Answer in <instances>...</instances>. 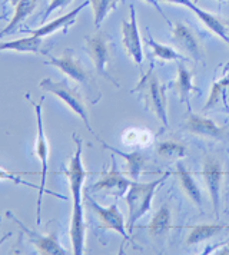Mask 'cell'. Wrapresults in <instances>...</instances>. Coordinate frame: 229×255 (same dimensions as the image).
<instances>
[{
	"label": "cell",
	"mask_w": 229,
	"mask_h": 255,
	"mask_svg": "<svg viewBox=\"0 0 229 255\" xmlns=\"http://www.w3.org/2000/svg\"><path fill=\"white\" fill-rule=\"evenodd\" d=\"M224 168L221 162L215 158H206L204 161L202 176L205 179L206 188L209 191V197L212 201V207L215 211V217L219 218V207H221V186L224 181Z\"/></svg>",
	"instance_id": "obj_11"
},
{
	"label": "cell",
	"mask_w": 229,
	"mask_h": 255,
	"mask_svg": "<svg viewBox=\"0 0 229 255\" xmlns=\"http://www.w3.org/2000/svg\"><path fill=\"white\" fill-rule=\"evenodd\" d=\"M86 43V50L91 56L92 62L96 68V72L111 81L116 88H119V83L116 82L114 76L108 72V63L111 60V49H109V42L106 36L103 33H96L93 36H88L85 39Z\"/></svg>",
	"instance_id": "obj_6"
},
{
	"label": "cell",
	"mask_w": 229,
	"mask_h": 255,
	"mask_svg": "<svg viewBox=\"0 0 229 255\" xmlns=\"http://www.w3.org/2000/svg\"><path fill=\"white\" fill-rule=\"evenodd\" d=\"M42 102H43V98L40 99V102L33 104L34 114H36V124H37V138H36V155L40 161L42 165V174H40V185H39V197H37V204H36V218H37V225L42 224V199L45 192H49L52 195H55L57 198H62V199H66L62 195H57L55 192H50V191H46V176H47V171H49V142L46 138L45 133V127H43V116H42Z\"/></svg>",
	"instance_id": "obj_5"
},
{
	"label": "cell",
	"mask_w": 229,
	"mask_h": 255,
	"mask_svg": "<svg viewBox=\"0 0 229 255\" xmlns=\"http://www.w3.org/2000/svg\"><path fill=\"white\" fill-rule=\"evenodd\" d=\"M178 178H179V182H181V186H182L183 192L186 194V197L189 198L196 208H199L202 211V194H201V189L196 184L195 178L192 176V174L183 166L182 163H178Z\"/></svg>",
	"instance_id": "obj_19"
},
{
	"label": "cell",
	"mask_w": 229,
	"mask_h": 255,
	"mask_svg": "<svg viewBox=\"0 0 229 255\" xmlns=\"http://www.w3.org/2000/svg\"><path fill=\"white\" fill-rule=\"evenodd\" d=\"M142 92L145 105L149 111L156 116L162 122L163 128H168V109H166V96H165V88L160 85L159 79L155 73L153 68L143 75V78L137 83V86L133 89L135 92Z\"/></svg>",
	"instance_id": "obj_3"
},
{
	"label": "cell",
	"mask_w": 229,
	"mask_h": 255,
	"mask_svg": "<svg viewBox=\"0 0 229 255\" xmlns=\"http://www.w3.org/2000/svg\"><path fill=\"white\" fill-rule=\"evenodd\" d=\"M43 47V37L27 36L10 42H0V52H19V53H40Z\"/></svg>",
	"instance_id": "obj_18"
},
{
	"label": "cell",
	"mask_w": 229,
	"mask_h": 255,
	"mask_svg": "<svg viewBox=\"0 0 229 255\" xmlns=\"http://www.w3.org/2000/svg\"><path fill=\"white\" fill-rule=\"evenodd\" d=\"M185 129L194 135L211 138V139H222L225 136V129L218 127L212 119H206L199 115H195L192 112L188 114Z\"/></svg>",
	"instance_id": "obj_14"
},
{
	"label": "cell",
	"mask_w": 229,
	"mask_h": 255,
	"mask_svg": "<svg viewBox=\"0 0 229 255\" xmlns=\"http://www.w3.org/2000/svg\"><path fill=\"white\" fill-rule=\"evenodd\" d=\"M165 1H169V3H175V4H181V6H186V3L189 0H165Z\"/></svg>",
	"instance_id": "obj_32"
},
{
	"label": "cell",
	"mask_w": 229,
	"mask_h": 255,
	"mask_svg": "<svg viewBox=\"0 0 229 255\" xmlns=\"http://www.w3.org/2000/svg\"><path fill=\"white\" fill-rule=\"evenodd\" d=\"M227 212H228V214H229V209H228V211H227Z\"/></svg>",
	"instance_id": "obj_35"
},
{
	"label": "cell",
	"mask_w": 229,
	"mask_h": 255,
	"mask_svg": "<svg viewBox=\"0 0 229 255\" xmlns=\"http://www.w3.org/2000/svg\"><path fill=\"white\" fill-rule=\"evenodd\" d=\"M85 197H86L88 205H89L92 211L96 214L98 220L101 222V228L119 232L125 240H130V235H127V232H126L125 218H123L122 212L119 211L116 204H112V205H109V207H102V205H99V204L89 195V192H86Z\"/></svg>",
	"instance_id": "obj_8"
},
{
	"label": "cell",
	"mask_w": 229,
	"mask_h": 255,
	"mask_svg": "<svg viewBox=\"0 0 229 255\" xmlns=\"http://www.w3.org/2000/svg\"><path fill=\"white\" fill-rule=\"evenodd\" d=\"M89 3H91V1H86V3H83V4L78 6L75 10L66 13V14H63V16L57 17V19L52 20V22H49V23H43V26H40V27H39V29H36V30H29L27 33H29V35L37 36V37H46V36H50L52 33L59 32V30H66L70 24L75 23V19H76V16L79 14L80 10H83Z\"/></svg>",
	"instance_id": "obj_16"
},
{
	"label": "cell",
	"mask_w": 229,
	"mask_h": 255,
	"mask_svg": "<svg viewBox=\"0 0 229 255\" xmlns=\"http://www.w3.org/2000/svg\"><path fill=\"white\" fill-rule=\"evenodd\" d=\"M89 1H91L92 9H93L95 26L101 27L103 20L109 16V13L114 12L122 0H89Z\"/></svg>",
	"instance_id": "obj_25"
},
{
	"label": "cell",
	"mask_w": 229,
	"mask_h": 255,
	"mask_svg": "<svg viewBox=\"0 0 229 255\" xmlns=\"http://www.w3.org/2000/svg\"><path fill=\"white\" fill-rule=\"evenodd\" d=\"M171 175V172H166L163 176L158 178L156 181H152L148 184H139L137 181H132L130 186L126 192L125 199L129 209V221H127V230L129 234L135 228L137 220L143 217L148 211L152 208V199L159 188L160 184L166 181V178Z\"/></svg>",
	"instance_id": "obj_2"
},
{
	"label": "cell",
	"mask_w": 229,
	"mask_h": 255,
	"mask_svg": "<svg viewBox=\"0 0 229 255\" xmlns=\"http://www.w3.org/2000/svg\"><path fill=\"white\" fill-rule=\"evenodd\" d=\"M225 227L224 225H196L192 227L191 234L186 240V245H195V244L204 243L206 240H211L215 237L218 232H221Z\"/></svg>",
	"instance_id": "obj_24"
},
{
	"label": "cell",
	"mask_w": 229,
	"mask_h": 255,
	"mask_svg": "<svg viewBox=\"0 0 229 255\" xmlns=\"http://www.w3.org/2000/svg\"><path fill=\"white\" fill-rule=\"evenodd\" d=\"M143 1H146V3H148V4H150L152 7H155V9H156V12L159 13L160 16H162V17H163V19L166 20V23L171 24V20H169V19L166 17V14L163 13V10H162V7H160V4H159V1H158V0H143Z\"/></svg>",
	"instance_id": "obj_30"
},
{
	"label": "cell",
	"mask_w": 229,
	"mask_h": 255,
	"mask_svg": "<svg viewBox=\"0 0 229 255\" xmlns=\"http://www.w3.org/2000/svg\"><path fill=\"white\" fill-rule=\"evenodd\" d=\"M36 172H10L4 168H0V181H10L14 185H24L29 186V188H34V189H39V186L30 184L27 181L23 179V175H33Z\"/></svg>",
	"instance_id": "obj_27"
},
{
	"label": "cell",
	"mask_w": 229,
	"mask_h": 255,
	"mask_svg": "<svg viewBox=\"0 0 229 255\" xmlns=\"http://www.w3.org/2000/svg\"><path fill=\"white\" fill-rule=\"evenodd\" d=\"M122 43H123L127 56L132 58L136 65H140L143 62V50H142V40L139 35V27H137L136 9L133 4H130L129 20L122 22Z\"/></svg>",
	"instance_id": "obj_10"
},
{
	"label": "cell",
	"mask_w": 229,
	"mask_h": 255,
	"mask_svg": "<svg viewBox=\"0 0 229 255\" xmlns=\"http://www.w3.org/2000/svg\"><path fill=\"white\" fill-rule=\"evenodd\" d=\"M149 46L153 50V56L160 59L163 62H171V60H186L182 53L176 52L175 49L162 45L159 42H156L152 36H149Z\"/></svg>",
	"instance_id": "obj_26"
},
{
	"label": "cell",
	"mask_w": 229,
	"mask_h": 255,
	"mask_svg": "<svg viewBox=\"0 0 229 255\" xmlns=\"http://www.w3.org/2000/svg\"><path fill=\"white\" fill-rule=\"evenodd\" d=\"M218 254H219V255H229V244H228V245H225V247H222V248H219Z\"/></svg>",
	"instance_id": "obj_31"
},
{
	"label": "cell",
	"mask_w": 229,
	"mask_h": 255,
	"mask_svg": "<svg viewBox=\"0 0 229 255\" xmlns=\"http://www.w3.org/2000/svg\"><path fill=\"white\" fill-rule=\"evenodd\" d=\"M45 63L49 66H55L56 69L69 76L72 81L82 83L86 88H89L92 85V76L89 70L82 65V62L75 56L73 50L70 49H66L60 56H52Z\"/></svg>",
	"instance_id": "obj_7"
},
{
	"label": "cell",
	"mask_w": 229,
	"mask_h": 255,
	"mask_svg": "<svg viewBox=\"0 0 229 255\" xmlns=\"http://www.w3.org/2000/svg\"><path fill=\"white\" fill-rule=\"evenodd\" d=\"M37 1L39 0H20L19 3H16L13 7H14V16L10 20V23L7 24L3 30H0V37L6 35H10L11 32L16 29V26H19L26 20V17L33 12L37 6Z\"/></svg>",
	"instance_id": "obj_20"
},
{
	"label": "cell",
	"mask_w": 229,
	"mask_h": 255,
	"mask_svg": "<svg viewBox=\"0 0 229 255\" xmlns=\"http://www.w3.org/2000/svg\"><path fill=\"white\" fill-rule=\"evenodd\" d=\"M229 86V76L227 78H224V79H221L219 82H217L215 85H214V89H212V93H211V98H209V101H208V104L205 105V108L204 109H209V108H212V106H215L217 104L221 102V99H222V96H224V93H225V89Z\"/></svg>",
	"instance_id": "obj_28"
},
{
	"label": "cell",
	"mask_w": 229,
	"mask_h": 255,
	"mask_svg": "<svg viewBox=\"0 0 229 255\" xmlns=\"http://www.w3.org/2000/svg\"><path fill=\"white\" fill-rule=\"evenodd\" d=\"M171 208L169 205H163L158 209L155 217L152 218L149 224V232L153 237H162L171 228Z\"/></svg>",
	"instance_id": "obj_22"
},
{
	"label": "cell",
	"mask_w": 229,
	"mask_h": 255,
	"mask_svg": "<svg viewBox=\"0 0 229 255\" xmlns=\"http://www.w3.org/2000/svg\"><path fill=\"white\" fill-rule=\"evenodd\" d=\"M185 7H188L191 12H194L195 14L201 19V22L205 24L209 30H212L215 35L219 36V37H221V39L229 46V20L222 19V17H219V16H215V14H212V13L206 12L204 9H201L198 4H195L192 0H189V1L186 3Z\"/></svg>",
	"instance_id": "obj_15"
},
{
	"label": "cell",
	"mask_w": 229,
	"mask_h": 255,
	"mask_svg": "<svg viewBox=\"0 0 229 255\" xmlns=\"http://www.w3.org/2000/svg\"><path fill=\"white\" fill-rule=\"evenodd\" d=\"M39 86L45 92L52 93V95L57 96L60 101H63L65 105H68L69 108L83 121L86 129L95 135V130L92 129L91 121H89V112L86 109V105H85V101H83L82 95H80V92L76 88H73L66 79L56 82L52 81L50 78L42 79L40 83H39Z\"/></svg>",
	"instance_id": "obj_4"
},
{
	"label": "cell",
	"mask_w": 229,
	"mask_h": 255,
	"mask_svg": "<svg viewBox=\"0 0 229 255\" xmlns=\"http://www.w3.org/2000/svg\"><path fill=\"white\" fill-rule=\"evenodd\" d=\"M219 1H224V0H219Z\"/></svg>",
	"instance_id": "obj_36"
},
{
	"label": "cell",
	"mask_w": 229,
	"mask_h": 255,
	"mask_svg": "<svg viewBox=\"0 0 229 255\" xmlns=\"http://www.w3.org/2000/svg\"><path fill=\"white\" fill-rule=\"evenodd\" d=\"M112 161H114L112 169L103 175L98 182H95L89 188V191H92V192H106V194H109L114 198H122L126 195V192L130 186V181L126 179L125 176L117 171L114 158H112Z\"/></svg>",
	"instance_id": "obj_12"
},
{
	"label": "cell",
	"mask_w": 229,
	"mask_h": 255,
	"mask_svg": "<svg viewBox=\"0 0 229 255\" xmlns=\"http://www.w3.org/2000/svg\"><path fill=\"white\" fill-rule=\"evenodd\" d=\"M101 143L103 145V148H106V149L114 152V155L123 158L126 161V163H127V174H129V176H130L133 181H137V179H139V176H140V174H142L143 169H145V163H146V156H145L143 153H140V152L137 151L126 153V152L117 151L116 148L111 146L109 143H106V142H103V140H101Z\"/></svg>",
	"instance_id": "obj_17"
},
{
	"label": "cell",
	"mask_w": 229,
	"mask_h": 255,
	"mask_svg": "<svg viewBox=\"0 0 229 255\" xmlns=\"http://www.w3.org/2000/svg\"><path fill=\"white\" fill-rule=\"evenodd\" d=\"M7 1H9V3H10L11 6H14V4H16V3H19V1H20V0H7Z\"/></svg>",
	"instance_id": "obj_33"
},
{
	"label": "cell",
	"mask_w": 229,
	"mask_h": 255,
	"mask_svg": "<svg viewBox=\"0 0 229 255\" xmlns=\"http://www.w3.org/2000/svg\"><path fill=\"white\" fill-rule=\"evenodd\" d=\"M172 35H173V42L178 45V47L182 50L185 55H188L189 58L194 59L196 62L204 59L202 47H201L198 39L195 37L192 30L188 26H185L181 22L175 23L173 30H172Z\"/></svg>",
	"instance_id": "obj_13"
},
{
	"label": "cell",
	"mask_w": 229,
	"mask_h": 255,
	"mask_svg": "<svg viewBox=\"0 0 229 255\" xmlns=\"http://www.w3.org/2000/svg\"><path fill=\"white\" fill-rule=\"evenodd\" d=\"M176 89L179 93V99L182 104L189 102V95L191 92H199L198 88L192 85V73L186 69L183 63H178V81H176Z\"/></svg>",
	"instance_id": "obj_21"
},
{
	"label": "cell",
	"mask_w": 229,
	"mask_h": 255,
	"mask_svg": "<svg viewBox=\"0 0 229 255\" xmlns=\"http://www.w3.org/2000/svg\"><path fill=\"white\" fill-rule=\"evenodd\" d=\"M73 140L76 143V151L73 153L68 169L63 174L66 175L70 186V192L73 197V211H72V221H70V240L73 247V254L80 255L85 251V240H86V224H85V214L82 205V194H83V184L89 172L85 169L82 161L83 152V140L73 135Z\"/></svg>",
	"instance_id": "obj_1"
},
{
	"label": "cell",
	"mask_w": 229,
	"mask_h": 255,
	"mask_svg": "<svg viewBox=\"0 0 229 255\" xmlns=\"http://www.w3.org/2000/svg\"><path fill=\"white\" fill-rule=\"evenodd\" d=\"M1 19H4V16H0V20H1Z\"/></svg>",
	"instance_id": "obj_34"
},
{
	"label": "cell",
	"mask_w": 229,
	"mask_h": 255,
	"mask_svg": "<svg viewBox=\"0 0 229 255\" xmlns=\"http://www.w3.org/2000/svg\"><path fill=\"white\" fill-rule=\"evenodd\" d=\"M7 215L10 217V220H13L19 227L22 232L26 234L27 241L34 245V248L37 250L39 254H47V255H66L69 254L68 251L60 245L59 238H57V232H52V234H39V232L33 231L32 228H29L27 225H24L22 221L17 220L13 214L7 212Z\"/></svg>",
	"instance_id": "obj_9"
},
{
	"label": "cell",
	"mask_w": 229,
	"mask_h": 255,
	"mask_svg": "<svg viewBox=\"0 0 229 255\" xmlns=\"http://www.w3.org/2000/svg\"><path fill=\"white\" fill-rule=\"evenodd\" d=\"M156 152L160 158L166 159V161H179L188 155L186 148L179 142H173V140H163L158 143Z\"/></svg>",
	"instance_id": "obj_23"
},
{
	"label": "cell",
	"mask_w": 229,
	"mask_h": 255,
	"mask_svg": "<svg viewBox=\"0 0 229 255\" xmlns=\"http://www.w3.org/2000/svg\"><path fill=\"white\" fill-rule=\"evenodd\" d=\"M72 1H73V0H50V4L47 6L45 14H43V17H42V23H46V19H47L52 13L55 12V10H59V9L66 7L69 3H72Z\"/></svg>",
	"instance_id": "obj_29"
}]
</instances>
